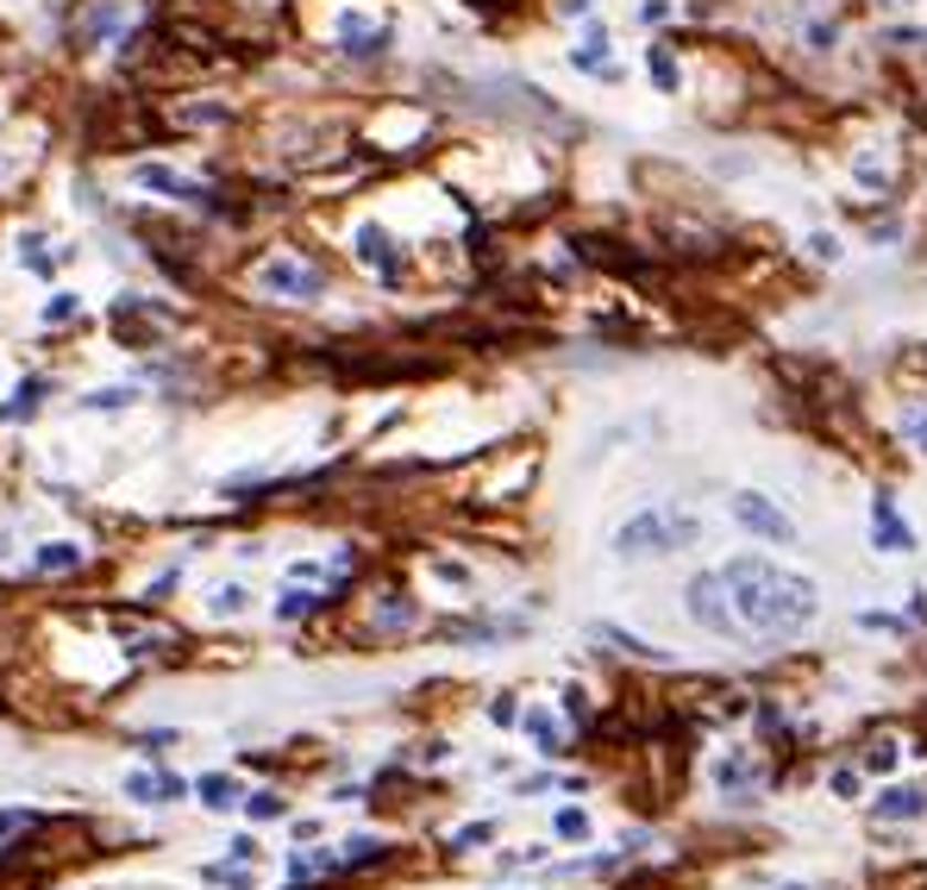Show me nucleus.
<instances>
[{
	"mask_svg": "<svg viewBox=\"0 0 927 890\" xmlns=\"http://www.w3.org/2000/svg\"><path fill=\"white\" fill-rule=\"evenodd\" d=\"M896 765V746H871V772H889Z\"/></svg>",
	"mask_w": 927,
	"mask_h": 890,
	"instance_id": "25",
	"label": "nucleus"
},
{
	"mask_svg": "<svg viewBox=\"0 0 927 890\" xmlns=\"http://www.w3.org/2000/svg\"><path fill=\"white\" fill-rule=\"evenodd\" d=\"M201 803L207 809H232L238 796H232V777H201Z\"/></svg>",
	"mask_w": 927,
	"mask_h": 890,
	"instance_id": "15",
	"label": "nucleus"
},
{
	"mask_svg": "<svg viewBox=\"0 0 927 890\" xmlns=\"http://www.w3.org/2000/svg\"><path fill=\"white\" fill-rule=\"evenodd\" d=\"M652 82L664 88V95L676 88V57H671V51H652Z\"/></svg>",
	"mask_w": 927,
	"mask_h": 890,
	"instance_id": "19",
	"label": "nucleus"
},
{
	"mask_svg": "<svg viewBox=\"0 0 927 890\" xmlns=\"http://www.w3.org/2000/svg\"><path fill=\"white\" fill-rule=\"evenodd\" d=\"M558 834H564V840H589V815H583V809H558Z\"/></svg>",
	"mask_w": 927,
	"mask_h": 890,
	"instance_id": "20",
	"label": "nucleus"
},
{
	"mask_svg": "<svg viewBox=\"0 0 927 890\" xmlns=\"http://www.w3.org/2000/svg\"><path fill=\"white\" fill-rule=\"evenodd\" d=\"M126 791H132L138 803H175V796H182V784H175V777H132Z\"/></svg>",
	"mask_w": 927,
	"mask_h": 890,
	"instance_id": "12",
	"label": "nucleus"
},
{
	"mask_svg": "<svg viewBox=\"0 0 927 890\" xmlns=\"http://www.w3.org/2000/svg\"><path fill=\"white\" fill-rule=\"evenodd\" d=\"M828 784H833V796H852V791H859V772H833Z\"/></svg>",
	"mask_w": 927,
	"mask_h": 890,
	"instance_id": "24",
	"label": "nucleus"
},
{
	"mask_svg": "<svg viewBox=\"0 0 927 890\" xmlns=\"http://www.w3.org/2000/svg\"><path fill=\"white\" fill-rule=\"evenodd\" d=\"M871 540L884 545V552H915V533H908V521L896 515V502H889L884 489L871 496Z\"/></svg>",
	"mask_w": 927,
	"mask_h": 890,
	"instance_id": "6",
	"label": "nucleus"
},
{
	"mask_svg": "<svg viewBox=\"0 0 927 890\" xmlns=\"http://www.w3.org/2000/svg\"><path fill=\"white\" fill-rule=\"evenodd\" d=\"M213 608H220V615H238V608H245V590H220V602H213Z\"/></svg>",
	"mask_w": 927,
	"mask_h": 890,
	"instance_id": "23",
	"label": "nucleus"
},
{
	"mask_svg": "<svg viewBox=\"0 0 927 890\" xmlns=\"http://www.w3.org/2000/svg\"><path fill=\"white\" fill-rule=\"evenodd\" d=\"M753 759H721V765H715V784H721V791H753Z\"/></svg>",
	"mask_w": 927,
	"mask_h": 890,
	"instance_id": "13",
	"label": "nucleus"
},
{
	"mask_svg": "<svg viewBox=\"0 0 927 890\" xmlns=\"http://www.w3.org/2000/svg\"><path fill=\"white\" fill-rule=\"evenodd\" d=\"M596 639H608L615 653H627V658H652V665H664V653L658 646H646L639 634H627V627H596Z\"/></svg>",
	"mask_w": 927,
	"mask_h": 890,
	"instance_id": "11",
	"label": "nucleus"
},
{
	"mask_svg": "<svg viewBox=\"0 0 927 890\" xmlns=\"http://www.w3.org/2000/svg\"><path fill=\"white\" fill-rule=\"evenodd\" d=\"M577 63H583V70H608V51H601V39H589V44H583V51H577Z\"/></svg>",
	"mask_w": 927,
	"mask_h": 890,
	"instance_id": "21",
	"label": "nucleus"
},
{
	"mask_svg": "<svg viewBox=\"0 0 927 890\" xmlns=\"http://www.w3.org/2000/svg\"><path fill=\"white\" fill-rule=\"evenodd\" d=\"M489 834H496V828H489V822H477V828L458 834V847H477V840H489Z\"/></svg>",
	"mask_w": 927,
	"mask_h": 890,
	"instance_id": "26",
	"label": "nucleus"
},
{
	"mask_svg": "<svg viewBox=\"0 0 927 890\" xmlns=\"http://www.w3.org/2000/svg\"><path fill=\"white\" fill-rule=\"evenodd\" d=\"M784 890H809V884H784Z\"/></svg>",
	"mask_w": 927,
	"mask_h": 890,
	"instance_id": "27",
	"label": "nucleus"
},
{
	"mask_svg": "<svg viewBox=\"0 0 927 890\" xmlns=\"http://www.w3.org/2000/svg\"><path fill=\"white\" fill-rule=\"evenodd\" d=\"M526 734L540 740V753H558V728H552V716H540V709H533V716H526Z\"/></svg>",
	"mask_w": 927,
	"mask_h": 890,
	"instance_id": "16",
	"label": "nucleus"
},
{
	"mask_svg": "<svg viewBox=\"0 0 927 890\" xmlns=\"http://www.w3.org/2000/svg\"><path fill=\"white\" fill-rule=\"evenodd\" d=\"M339 39H345V51H358V57H376L388 44V25H370V20H345L339 25Z\"/></svg>",
	"mask_w": 927,
	"mask_h": 890,
	"instance_id": "9",
	"label": "nucleus"
},
{
	"mask_svg": "<svg viewBox=\"0 0 927 890\" xmlns=\"http://www.w3.org/2000/svg\"><path fill=\"white\" fill-rule=\"evenodd\" d=\"M734 521L746 527V533H758V540H771V545H790L796 540V521L777 502H765L758 489H739V496H734Z\"/></svg>",
	"mask_w": 927,
	"mask_h": 890,
	"instance_id": "5",
	"label": "nucleus"
},
{
	"mask_svg": "<svg viewBox=\"0 0 927 890\" xmlns=\"http://www.w3.org/2000/svg\"><path fill=\"white\" fill-rule=\"evenodd\" d=\"M690 615L708 627V634H734L739 615H734V596H727V583H721V571H702V578H690Z\"/></svg>",
	"mask_w": 927,
	"mask_h": 890,
	"instance_id": "4",
	"label": "nucleus"
},
{
	"mask_svg": "<svg viewBox=\"0 0 927 890\" xmlns=\"http://www.w3.org/2000/svg\"><path fill=\"white\" fill-rule=\"evenodd\" d=\"M257 289L276 295V301H313V295L327 289V276L301 264V257H264L257 264Z\"/></svg>",
	"mask_w": 927,
	"mask_h": 890,
	"instance_id": "3",
	"label": "nucleus"
},
{
	"mask_svg": "<svg viewBox=\"0 0 927 890\" xmlns=\"http://www.w3.org/2000/svg\"><path fill=\"white\" fill-rule=\"evenodd\" d=\"M903 439L915 445V452H927V402H908L903 407Z\"/></svg>",
	"mask_w": 927,
	"mask_h": 890,
	"instance_id": "14",
	"label": "nucleus"
},
{
	"mask_svg": "<svg viewBox=\"0 0 927 890\" xmlns=\"http://www.w3.org/2000/svg\"><path fill=\"white\" fill-rule=\"evenodd\" d=\"M119 25H126L119 20V7H95V13H88V32H95V39H114Z\"/></svg>",
	"mask_w": 927,
	"mask_h": 890,
	"instance_id": "18",
	"label": "nucleus"
},
{
	"mask_svg": "<svg viewBox=\"0 0 927 890\" xmlns=\"http://www.w3.org/2000/svg\"><path fill=\"white\" fill-rule=\"evenodd\" d=\"M252 815H257V822H270V815H283V796H252Z\"/></svg>",
	"mask_w": 927,
	"mask_h": 890,
	"instance_id": "22",
	"label": "nucleus"
},
{
	"mask_svg": "<svg viewBox=\"0 0 927 890\" xmlns=\"http://www.w3.org/2000/svg\"><path fill=\"white\" fill-rule=\"evenodd\" d=\"M82 552H70V545H44L39 552V571H76Z\"/></svg>",
	"mask_w": 927,
	"mask_h": 890,
	"instance_id": "17",
	"label": "nucleus"
},
{
	"mask_svg": "<svg viewBox=\"0 0 927 890\" xmlns=\"http://www.w3.org/2000/svg\"><path fill=\"white\" fill-rule=\"evenodd\" d=\"M877 815H884V822H915V815H927V791L921 784H889V791L877 796Z\"/></svg>",
	"mask_w": 927,
	"mask_h": 890,
	"instance_id": "7",
	"label": "nucleus"
},
{
	"mask_svg": "<svg viewBox=\"0 0 927 890\" xmlns=\"http://www.w3.org/2000/svg\"><path fill=\"white\" fill-rule=\"evenodd\" d=\"M138 182H145V189L175 194V201H201V189H194V182H182L175 170H163V163H145V170H138Z\"/></svg>",
	"mask_w": 927,
	"mask_h": 890,
	"instance_id": "10",
	"label": "nucleus"
},
{
	"mask_svg": "<svg viewBox=\"0 0 927 890\" xmlns=\"http://www.w3.org/2000/svg\"><path fill=\"white\" fill-rule=\"evenodd\" d=\"M721 583L734 596L739 627H753L758 639H796L814 621V583L771 559H734L721 571Z\"/></svg>",
	"mask_w": 927,
	"mask_h": 890,
	"instance_id": "1",
	"label": "nucleus"
},
{
	"mask_svg": "<svg viewBox=\"0 0 927 890\" xmlns=\"http://www.w3.org/2000/svg\"><path fill=\"white\" fill-rule=\"evenodd\" d=\"M358 257H364L370 271H383L388 283L402 276V257H395V245H388V233H383V226H364V233H358Z\"/></svg>",
	"mask_w": 927,
	"mask_h": 890,
	"instance_id": "8",
	"label": "nucleus"
},
{
	"mask_svg": "<svg viewBox=\"0 0 927 890\" xmlns=\"http://www.w3.org/2000/svg\"><path fill=\"white\" fill-rule=\"evenodd\" d=\"M695 515H676V508H646V515H633V521H620L615 533V552L620 559H658V552H683V545H695Z\"/></svg>",
	"mask_w": 927,
	"mask_h": 890,
	"instance_id": "2",
	"label": "nucleus"
}]
</instances>
